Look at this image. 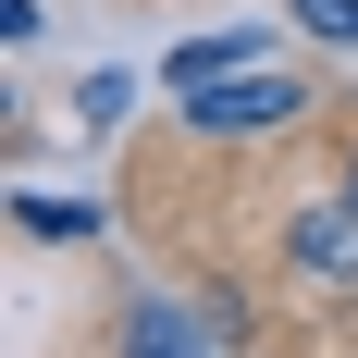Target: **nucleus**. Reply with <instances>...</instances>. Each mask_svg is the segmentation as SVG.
I'll return each mask as SVG.
<instances>
[{
	"label": "nucleus",
	"mask_w": 358,
	"mask_h": 358,
	"mask_svg": "<svg viewBox=\"0 0 358 358\" xmlns=\"http://www.w3.org/2000/svg\"><path fill=\"white\" fill-rule=\"evenodd\" d=\"M248 62H272V37H259V25H222V37H185L173 62H161V87L185 99V87H222V74H248Z\"/></svg>",
	"instance_id": "7ed1b4c3"
},
{
	"label": "nucleus",
	"mask_w": 358,
	"mask_h": 358,
	"mask_svg": "<svg viewBox=\"0 0 358 358\" xmlns=\"http://www.w3.org/2000/svg\"><path fill=\"white\" fill-rule=\"evenodd\" d=\"M346 185H358V173H346Z\"/></svg>",
	"instance_id": "423d86ee"
},
{
	"label": "nucleus",
	"mask_w": 358,
	"mask_h": 358,
	"mask_svg": "<svg viewBox=\"0 0 358 358\" xmlns=\"http://www.w3.org/2000/svg\"><path fill=\"white\" fill-rule=\"evenodd\" d=\"M25 235H99L87 198H25Z\"/></svg>",
	"instance_id": "20e7f679"
},
{
	"label": "nucleus",
	"mask_w": 358,
	"mask_h": 358,
	"mask_svg": "<svg viewBox=\"0 0 358 358\" xmlns=\"http://www.w3.org/2000/svg\"><path fill=\"white\" fill-rule=\"evenodd\" d=\"M285 259H296V285H334V296L358 285V185L346 198H309V210L285 222Z\"/></svg>",
	"instance_id": "f03ea898"
},
{
	"label": "nucleus",
	"mask_w": 358,
	"mask_h": 358,
	"mask_svg": "<svg viewBox=\"0 0 358 358\" xmlns=\"http://www.w3.org/2000/svg\"><path fill=\"white\" fill-rule=\"evenodd\" d=\"M309 111V87H296L285 62H248V74H222V87H185V124L198 136H259V124H296Z\"/></svg>",
	"instance_id": "f257e3e1"
},
{
	"label": "nucleus",
	"mask_w": 358,
	"mask_h": 358,
	"mask_svg": "<svg viewBox=\"0 0 358 358\" xmlns=\"http://www.w3.org/2000/svg\"><path fill=\"white\" fill-rule=\"evenodd\" d=\"M296 25L334 37V50H358V0H296Z\"/></svg>",
	"instance_id": "39448f33"
}]
</instances>
